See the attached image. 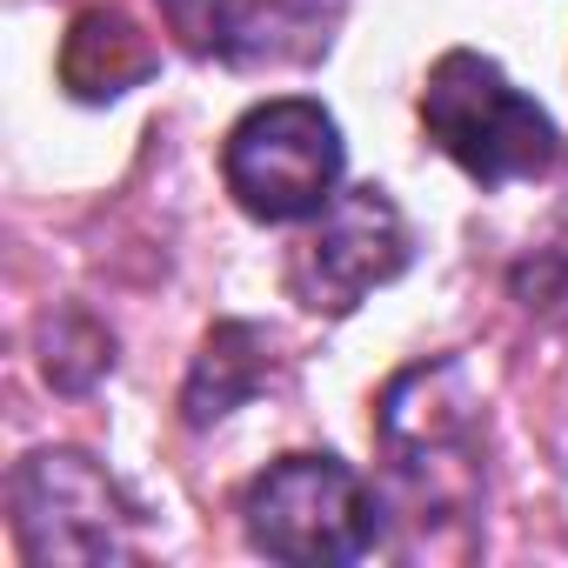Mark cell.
Returning a JSON list of instances; mask_svg holds the SVG:
<instances>
[{
	"label": "cell",
	"mask_w": 568,
	"mask_h": 568,
	"mask_svg": "<svg viewBox=\"0 0 568 568\" xmlns=\"http://www.w3.org/2000/svg\"><path fill=\"white\" fill-rule=\"evenodd\" d=\"M241 535L288 568H348L388 541V515L342 455H281L241 488Z\"/></svg>",
	"instance_id": "obj_1"
},
{
	"label": "cell",
	"mask_w": 568,
	"mask_h": 568,
	"mask_svg": "<svg viewBox=\"0 0 568 568\" xmlns=\"http://www.w3.org/2000/svg\"><path fill=\"white\" fill-rule=\"evenodd\" d=\"M422 128L428 141L481 187H508V181H535L555 168L561 134L548 121V108H535L488 54L475 48H448L428 68L422 88Z\"/></svg>",
	"instance_id": "obj_2"
},
{
	"label": "cell",
	"mask_w": 568,
	"mask_h": 568,
	"mask_svg": "<svg viewBox=\"0 0 568 568\" xmlns=\"http://www.w3.org/2000/svg\"><path fill=\"white\" fill-rule=\"evenodd\" d=\"M342 168H348L342 128L308 94L254 101L227 128V148H221V181H227L234 207L267 227L315 221L342 194Z\"/></svg>",
	"instance_id": "obj_3"
},
{
	"label": "cell",
	"mask_w": 568,
	"mask_h": 568,
	"mask_svg": "<svg viewBox=\"0 0 568 568\" xmlns=\"http://www.w3.org/2000/svg\"><path fill=\"white\" fill-rule=\"evenodd\" d=\"M21 561H128L134 508L101 462L81 448H34L8 475Z\"/></svg>",
	"instance_id": "obj_4"
},
{
	"label": "cell",
	"mask_w": 568,
	"mask_h": 568,
	"mask_svg": "<svg viewBox=\"0 0 568 568\" xmlns=\"http://www.w3.org/2000/svg\"><path fill=\"white\" fill-rule=\"evenodd\" d=\"M408 261H415V234L388 201V187H342L315 214V227L295 241L288 288L315 315H348L362 308V295L388 288Z\"/></svg>",
	"instance_id": "obj_5"
},
{
	"label": "cell",
	"mask_w": 568,
	"mask_h": 568,
	"mask_svg": "<svg viewBox=\"0 0 568 568\" xmlns=\"http://www.w3.org/2000/svg\"><path fill=\"white\" fill-rule=\"evenodd\" d=\"M375 428L395 455V475L415 488V501H448V488H475L481 468H475V388H468V368L448 355V362H422L408 375L388 382L382 408H375Z\"/></svg>",
	"instance_id": "obj_6"
},
{
	"label": "cell",
	"mask_w": 568,
	"mask_h": 568,
	"mask_svg": "<svg viewBox=\"0 0 568 568\" xmlns=\"http://www.w3.org/2000/svg\"><path fill=\"white\" fill-rule=\"evenodd\" d=\"M174 34L227 68L322 61L348 0H161Z\"/></svg>",
	"instance_id": "obj_7"
},
{
	"label": "cell",
	"mask_w": 568,
	"mask_h": 568,
	"mask_svg": "<svg viewBox=\"0 0 568 568\" xmlns=\"http://www.w3.org/2000/svg\"><path fill=\"white\" fill-rule=\"evenodd\" d=\"M161 68L154 41L121 14V8H81L68 41H61V88L88 108L101 101H121L128 88H141L148 74Z\"/></svg>",
	"instance_id": "obj_8"
},
{
	"label": "cell",
	"mask_w": 568,
	"mask_h": 568,
	"mask_svg": "<svg viewBox=\"0 0 568 568\" xmlns=\"http://www.w3.org/2000/svg\"><path fill=\"white\" fill-rule=\"evenodd\" d=\"M267 348H274L267 328H254V322H214L207 342H201V355H194V368H187V382H181V422L187 428L227 422L267 382Z\"/></svg>",
	"instance_id": "obj_9"
}]
</instances>
